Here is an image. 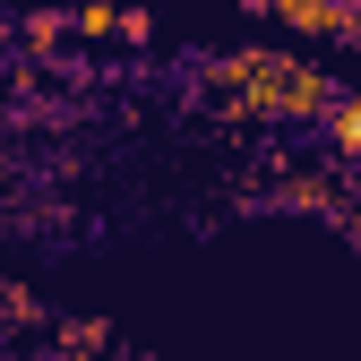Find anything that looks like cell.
Instances as JSON below:
<instances>
[{
	"instance_id": "1",
	"label": "cell",
	"mask_w": 361,
	"mask_h": 361,
	"mask_svg": "<svg viewBox=\"0 0 361 361\" xmlns=\"http://www.w3.org/2000/svg\"><path fill=\"white\" fill-rule=\"evenodd\" d=\"M207 78L233 95L224 112H241V121H319L327 95H336V78H327V69H310V61H293V52H267V43H250V52H224Z\"/></svg>"
},
{
	"instance_id": "2",
	"label": "cell",
	"mask_w": 361,
	"mask_h": 361,
	"mask_svg": "<svg viewBox=\"0 0 361 361\" xmlns=\"http://www.w3.org/2000/svg\"><path fill=\"white\" fill-rule=\"evenodd\" d=\"M267 18H284L293 35H353V18H361V0H276V9H267Z\"/></svg>"
},
{
	"instance_id": "3",
	"label": "cell",
	"mask_w": 361,
	"mask_h": 361,
	"mask_svg": "<svg viewBox=\"0 0 361 361\" xmlns=\"http://www.w3.org/2000/svg\"><path fill=\"white\" fill-rule=\"evenodd\" d=\"M319 129H327V147H336L344 164H361V95H327Z\"/></svg>"
},
{
	"instance_id": "4",
	"label": "cell",
	"mask_w": 361,
	"mask_h": 361,
	"mask_svg": "<svg viewBox=\"0 0 361 361\" xmlns=\"http://www.w3.org/2000/svg\"><path fill=\"white\" fill-rule=\"evenodd\" d=\"M276 207H310V215H336V190L319 172H284V190H276Z\"/></svg>"
},
{
	"instance_id": "5",
	"label": "cell",
	"mask_w": 361,
	"mask_h": 361,
	"mask_svg": "<svg viewBox=\"0 0 361 361\" xmlns=\"http://www.w3.org/2000/svg\"><path fill=\"white\" fill-rule=\"evenodd\" d=\"M61 35H69V18H61V9H26V18H18V43H26V52H52Z\"/></svg>"
},
{
	"instance_id": "6",
	"label": "cell",
	"mask_w": 361,
	"mask_h": 361,
	"mask_svg": "<svg viewBox=\"0 0 361 361\" xmlns=\"http://www.w3.org/2000/svg\"><path fill=\"white\" fill-rule=\"evenodd\" d=\"M104 344H112L104 319H69V327H61V353H104Z\"/></svg>"
},
{
	"instance_id": "7",
	"label": "cell",
	"mask_w": 361,
	"mask_h": 361,
	"mask_svg": "<svg viewBox=\"0 0 361 361\" xmlns=\"http://www.w3.org/2000/svg\"><path fill=\"white\" fill-rule=\"evenodd\" d=\"M69 35H121V9L112 0H86V9L69 18Z\"/></svg>"
},
{
	"instance_id": "8",
	"label": "cell",
	"mask_w": 361,
	"mask_h": 361,
	"mask_svg": "<svg viewBox=\"0 0 361 361\" xmlns=\"http://www.w3.org/2000/svg\"><path fill=\"white\" fill-rule=\"evenodd\" d=\"M9 35H18V18H0V43H9Z\"/></svg>"
},
{
	"instance_id": "9",
	"label": "cell",
	"mask_w": 361,
	"mask_h": 361,
	"mask_svg": "<svg viewBox=\"0 0 361 361\" xmlns=\"http://www.w3.org/2000/svg\"><path fill=\"white\" fill-rule=\"evenodd\" d=\"M344 43H353V52H361V18H353V35H344Z\"/></svg>"
},
{
	"instance_id": "10",
	"label": "cell",
	"mask_w": 361,
	"mask_h": 361,
	"mask_svg": "<svg viewBox=\"0 0 361 361\" xmlns=\"http://www.w3.org/2000/svg\"><path fill=\"white\" fill-rule=\"evenodd\" d=\"M241 9H276V0H241Z\"/></svg>"
}]
</instances>
